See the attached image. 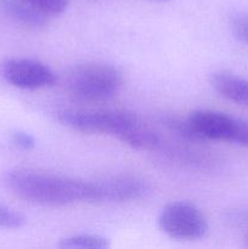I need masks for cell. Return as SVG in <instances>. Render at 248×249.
<instances>
[{"mask_svg": "<svg viewBox=\"0 0 248 249\" xmlns=\"http://www.w3.org/2000/svg\"><path fill=\"white\" fill-rule=\"evenodd\" d=\"M62 125L84 134L109 135L123 141L141 121L133 112L125 109H62L57 113Z\"/></svg>", "mask_w": 248, "mask_h": 249, "instance_id": "3957f363", "label": "cell"}, {"mask_svg": "<svg viewBox=\"0 0 248 249\" xmlns=\"http://www.w3.org/2000/svg\"><path fill=\"white\" fill-rule=\"evenodd\" d=\"M0 9L5 16L29 29H44L50 22L51 16L26 0H0Z\"/></svg>", "mask_w": 248, "mask_h": 249, "instance_id": "ba28073f", "label": "cell"}, {"mask_svg": "<svg viewBox=\"0 0 248 249\" xmlns=\"http://www.w3.org/2000/svg\"><path fill=\"white\" fill-rule=\"evenodd\" d=\"M211 85L220 96L248 108V79L235 73L219 71L212 74Z\"/></svg>", "mask_w": 248, "mask_h": 249, "instance_id": "9c48e42d", "label": "cell"}, {"mask_svg": "<svg viewBox=\"0 0 248 249\" xmlns=\"http://www.w3.org/2000/svg\"><path fill=\"white\" fill-rule=\"evenodd\" d=\"M231 31L242 43L248 44V15L238 14L231 19Z\"/></svg>", "mask_w": 248, "mask_h": 249, "instance_id": "9a60e30c", "label": "cell"}, {"mask_svg": "<svg viewBox=\"0 0 248 249\" xmlns=\"http://www.w3.org/2000/svg\"><path fill=\"white\" fill-rule=\"evenodd\" d=\"M159 152L167 158H169L173 162H177L179 164L187 165L190 168H196V169H208L213 167L214 160L209 155H207L206 151L199 150L189 145H180V143H173L169 141L163 142Z\"/></svg>", "mask_w": 248, "mask_h": 249, "instance_id": "30bf717a", "label": "cell"}, {"mask_svg": "<svg viewBox=\"0 0 248 249\" xmlns=\"http://www.w3.org/2000/svg\"><path fill=\"white\" fill-rule=\"evenodd\" d=\"M153 1H168V0H153Z\"/></svg>", "mask_w": 248, "mask_h": 249, "instance_id": "e0dca14e", "label": "cell"}, {"mask_svg": "<svg viewBox=\"0 0 248 249\" xmlns=\"http://www.w3.org/2000/svg\"><path fill=\"white\" fill-rule=\"evenodd\" d=\"M160 122H162V124L168 130L173 131L177 138L181 139V140H185L186 142H203L198 138L196 131L194 130V128L191 126V124H190L187 118H180L177 116H163L160 118Z\"/></svg>", "mask_w": 248, "mask_h": 249, "instance_id": "7c38bea8", "label": "cell"}, {"mask_svg": "<svg viewBox=\"0 0 248 249\" xmlns=\"http://www.w3.org/2000/svg\"><path fill=\"white\" fill-rule=\"evenodd\" d=\"M159 229L169 237L180 241H196L208 232V221L203 212L187 201L165 204L158 216Z\"/></svg>", "mask_w": 248, "mask_h": 249, "instance_id": "277c9868", "label": "cell"}, {"mask_svg": "<svg viewBox=\"0 0 248 249\" xmlns=\"http://www.w3.org/2000/svg\"><path fill=\"white\" fill-rule=\"evenodd\" d=\"M123 83V74L116 66L87 62L70 71L66 78V90L74 101L99 104L113 99Z\"/></svg>", "mask_w": 248, "mask_h": 249, "instance_id": "7a4b0ae2", "label": "cell"}, {"mask_svg": "<svg viewBox=\"0 0 248 249\" xmlns=\"http://www.w3.org/2000/svg\"><path fill=\"white\" fill-rule=\"evenodd\" d=\"M48 14L49 16H57L63 14L68 7V0H26Z\"/></svg>", "mask_w": 248, "mask_h": 249, "instance_id": "5bb4252c", "label": "cell"}, {"mask_svg": "<svg viewBox=\"0 0 248 249\" xmlns=\"http://www.w3.org/2000/svg\"><path fill=\"white\" fill-rule=\"evenodd\" d=\"M60 248L70 249H108L111 243L106 237L94 233H78L62 238L58 243Z\"/></svg>", "mask_w": 248, "mask_h": 249, "instance_id": "8fae6325", "label": "cell"}, {"mask_svg": "<svg viewBox=\"0 0 248 249\" xmlns=\"http://www.w3.org/2000/svg\"><path fill=\"white\" fill-rule=\"evenodd\" d=\"M247 245H248V236H247Z\"/></svg>", "mask_w": 248, "mask_h": 249, "instance_id": "ac0fdd59", "label": "cell"}, {"mask_svg": "<svg viewBox=\"0 0 248 249\" xmlns=\"http://www.w3.org/2000/svg\"><path fill=\"white\" fill-rule=\"evenodd\" d=\"M190 124L202 141H226L235 143L241 119L214 109H195L187 116Z\"/></svg>", "mask_w": 248, "mask_h": 249, "instance_id": "8992f818", "label": "cell"}, {"mask_svg": "<svg viewBox=\"0 0 248 249\" xmlns=\"http://www.w3.org/2000/svg\"><path fill=\"white\" fill-rule=\"evenodd\" d=\"M12 194L44 207H65L77 203H99L96 179L85 180L53 173L18 168L5 175Z\"/></svg>", "mask_w": 248, "mask_h": 249, "instance_id": "6da1fadb", "label": "cell"}, {"mask_svg": "<svg viewBox=\"0 0 248 249\" xmlns=\"http://www.w3.org/2000/svg\"><path fill=\"white\" fill-rule=\"evenodd\" d=\"M1 74L12 87L23 90H38L53 87L56 75L49 66L32 58H9L2 63Z\"/></svg>", "mask_w": 248, "mask_h": 249, "instance_id": "5b68a950", "label": "cell"}, {"mask_svg": "<svg viewBox=\"0 0 248 249\" xmlns=\"http://www.w3.org/2000/svg\"><path fill=\"white\" fill-rule=\"evenodd\" d=\"M99 203H124L143 198L150 192V184L134 174H114L96 178Z\"/></svg>", "mask_w": 248, "mask_h": 249, "instance_id": "52a82bcc", "label": "cell"}, {"mask_svg": "<svg viewBox=\"0 0 248 249\" xmlns=\"http://www.w3.org/2000/svg\"><path fill=\"white\" fill-rule=\"evenodd\" d=\"M26 225V218L19 212L0 203V229L18 230Z\"/></svg>", "mask_w": 248, "mask_h": 249, "instance_id": "4fadbf2b", "label": "cell"}, {"mask_svg": "<svg viewBox=\"0 0 248 249\" xmlns=\"http://www.w3.org/2000/svg\"><path fill=\"white\" fill-rule=\"evenodd\" d=\"M11 142L14 143L15 147L18 148V150L31 151L33 150L34 146H35V139H34V136L31 135L29 133L17 130L12 133Z\"/></svg>", "mask_w": 248, "mask_h": 249, "instance_id": "2e32d148", "label": "cell"}]
</instances>
